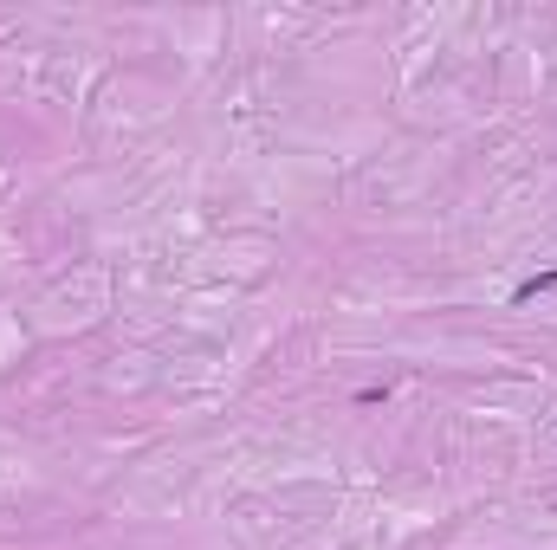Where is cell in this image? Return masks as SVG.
I'll return each instance as SVG.
<instances>
[{
  "label": "cell",
  "mask_w": 557,
  "mask_h": 550,
  "mask_svg": "<svg viewBox=\"0 0 557 550\" xmlns=\"http://www.w3.org/2000/svg\"><path fill=\"white\" fill-rule=\"evenodd\" d=\"M551 285H557V272H538V279H525V285H519V292H512V305H525V298H538V292H551Z\"/></svg>",
  "instance_id": "6da1fadb"
}]
</instances>
